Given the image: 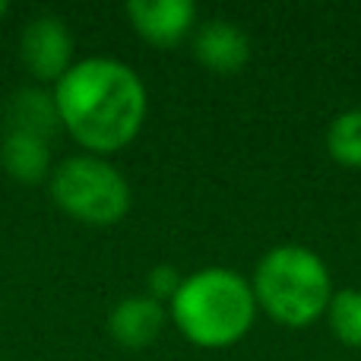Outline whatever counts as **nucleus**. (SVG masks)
I'll use <instances>...</instances> for the list:
<instances>
[{"label":"nucleus","mask_w":361,"mask_h":361,"mask_svg":"<svg viewBox=\"0 0 361 361\" xmlns=\"http://www.w3.org/2000/svg\"><path fill=\"white\" fill-rule=\"evenodd\" d=\"M61 130H67L89 156L118 152L143 130L149 95L140 73L114 57H82L54 89Z\"/></svg>","instance_id":"f257e3e1"},{"label":"nucleus","mask_w":361,"mask_h":361,"mask_svg":"<svg viewBox=\"0 0 361 361\" xmlns=\"http://www.w3.org/2000/svg\"><path fill=\"white\" fill-rule=\"evenodd\" d=\"M169 317L180 336L203 349H225L247 336L257 317V298L250 279L228 267H203L184 276Z\"/></svg>","instance_id":"f03ea898"},{"label":"nucleus","mask_w":361,"mask_h":361,"mask_svg":"<svg viewBox=\"0 0 361 361\" xmlns=\"http://www.w3.org/2000/svg\"><path fill=\"white\" fill-rule=\"evenodd\" d=\"M250 288L257 311H267L282 326L301 330L326 314L333 298V276L314 247L276 244L257 260Z\"/></svg>","instance_id":"7ed1b4c3"},{"label":"nucleus","mask_w":361,"mask_h":361,"mask_svg":"<svg viewBox=\"0 0 361 361\" xmlns=\"http://www.w3.org/2000/svg\"><path fill=\"white\" fill-rule=\"evenodd\" d=\"M51 200L61 212L86 225H114L130 212L133 193L127 178L102 156H67L51 169Z\"/></svg>","instance_id":"20e7f679"},{"label":"nucleus","mask_w":361,"mask_h":361,"mask_svg":"<svg viewBox=\"0 0 361 361\" xmlns=\"http://www.w3.org/2000/svg\"><path fill=\"white\" fill-rule=\"evenodd\" d=\"M19 61L35 80V86H51L61 82V76L73 67V35L67 23L54 13L29 19L19 35Z\"/></svg>","instance_id":"39448f33"},{"label":"nucleus","mask_w":361,"mask_h":361,"mask_svg":"<svg viewBox=\"0 0 361 361\" xmlns=\"http://www.w3.org/2000/svg\"><path fill=\"white\" fill-rule=\"evenodd\" d=\"M124 13L133 32L156 48H178L200 23L193 0H130Z\"/></svg>","instance_id":"423d86ee"},{"label":"nucleus","mask_w":361,"mask_h":361,"mask_svg":"<svg viewBox=\"0 0 361 361\" xmlns=\"http://www.w3.org/2000/svg\"><path fill=\"white\" fill-rule=\"evenodd\" d=\"M190 51L209 73L231 76L250 61V35L235 19L212 16L197 23L190 35Z\"/></svg>","instance_id":"0eeeda50"},{"label":"nucleus","mask_w":361,"mask_h":361,"mask_svg":"<svg viewBox=\"0 0 361 361\" xmlns=\"http://www.w3.org/2000/svg\"><path fill=\"white\" fill-rule=\"evenodd\" d=\"M169 320V307L149 295H127L108 314V333L124 349H146L159 339Z\"/></svg>","instance_id":"6e6552de"},{"label":"nucleus","mask_w":361,"mask_h":361,"mask_svg":"<svg viewBox=\"0 0 361 361\" xmlns=\"http://www.w3.org/2000/svg\"><path fill=\"white\" fill-rule=\"evenodd\" d=\"M4 130L29 133L38 140H54L61 133V114H57L54 95L44 86H23L6 99L4 108Z\"/></svg>","instance_id":"1a4fd4ad"},{"label":"nucleus","mask_w":361,"mask_h":361,"mask_svg":"<svg viewBox=\"0 0 361 361\" xmlns=\"http://www.w3.org/2000/svg\"><path fill=\"white\" fill-rule=\"evenodd\" d=\"M0 169L16 184H42L51 178V143L29 137V133L4 130V137H0Z\"/></svg>","instance_id":"9d476101"},{"label":"nucleus","mask_w":361,"mask_h":361,"mask_svg":"<svg viewBox=\"0 0 361 361\" xmlns=\"http://www.w3.org/2000/svg\"><path fill=\"white\" fill-rule=\"evenodd\" d=\"M326 152L345 169H361V108H345L330 121Z\"/></svg>","instance_id":"9b49d317"},{"label":"nucleus","mask_w":361,"mask_h":361,"mask_svg":"<svg viewBox=\"0 0 361 361\" xmlns=\"http://www.w3.org/2000/svg\"><path fill=\"white\" fill-rule=\"evenodd\" d=\"M326 324L333 336L349 349H361V288H339L326 305Z\"/></svg>","instance_id":"f8f14e48"},{"label":"nucleus","mask_w":361,"mask_h":361,"mask_svg":"<svg viewBox=\"0 0 361 361\" xmlns=\"http://www.w3.org/2000/svg\"><path fill=\"white\" fill-rule=\"evenodd\" d=\"M180 282H184V276H180L171 263H159V267H152L149 276H146V295L162 301V305H169L180 288Z\"/></svg>","instance_id":"ddd939ff"},{"label":"nucleus","mask_w":361,"mask_h":361,"mask_svg":"<svg viewBox=\"0 0 361 361\" xmlns=\"http://www.w3.org/2000/svg\"><path fill=\"white\" fill-rule=\"evenodd\" d=\"M6 10H10V6H6V4H4V0H0V19H4V16H6Z\"/></svg>","instance_id":"4468645a"}]
</instances>
